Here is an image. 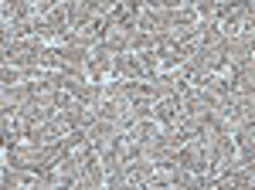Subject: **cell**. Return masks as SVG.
<instances>
[{"mask_svg": "<svg viewBox=\"0 0 255 190\" xmlns=\"http://www.w3.org/2000/svg\"><path fill=\"white\" fill-rule=\"evenodd\" d=\"M174 163L180 167V170L204 173V177H218V173H221V167H218L215 156H211V146H208V143H201V139H194V143H184V146L177 150Z\"/></svg>", "mask_w": 255, "mask_h": 190, "instance_id": "obj_1", "label": "cell"}, {"mask_svg": "<svg viewBox=\"0 0 255 190\" xmlns=\"http://www.w3.org/2000/svg\"><path fill=\"white\" fill-rule=\"evenodd\" d=\"M48 44L41 38H24L14 41V44H3V65H14V68H38L41 51Z\"/></svg>", "mask_w": 255, "mask_h": 190, "instance_id": "obj_2", "label": "cell"}, {"mask_svg": "<svg viewBox=\"0 0 255 190\" xmlns=\"http://www.w3.org/2000/svg\"><path fill=\"white\" fill-rule=\"evenodd\" d=\"M113 61H116V55L109 51V44H106V41H102V44H96V48L89 51V82L106 85L102 78L113 75Z\"/></svg>", "mask_w": 255, "mask_h": 190, "instance_id": "obj_3", "label": "cell"}, {"mask_svg": "<svg viewBox=\"0 0 255 190\" xmlns=\"http://www.w3.org/2000/svg\"><path fill=\"white\" fill-rule=\"evenodd\" d=\"M113 78L116 82H146V72H143L139 55H133V51L116 55V61H113Z\"/></svg>", "mask_w": 255, "mask_h": 190, "instance_id": "obj_4", "label": "cell"}, {"mask_svg": "<svg viewBox=\"0 0 255 190\" xmlns=\"http://www.w3.org/2000/svg\"><path fill=\"white\" fill-rule=\"evenodd\" d=\"M180 112H184L180 95H170V98L153 102V122H157V126H174L177 119H180Z\"/></svg>", "mask_w": 255, "mask_h": 190, "instance_id": "obj_5", "label": "cell"}, {"mask_svg": "<svg viewBox=\"0 0 255 190\" xmlns=\"http://www.w3.org/2000/svg\"><path fill=\"white\" fill-rule=\"evenodd\" d=\"M163 24L167 31H180V27H194L197 24V10L187 7V3H177V7H167L163 10Z\"/></svg>", "mask_w": 255, "mask_h": 190, "instance_id": "obj_6", "label": "cell"}, {"mask_svg": "<svg viewBox=\"0 0 255 190\" xmlns=\"http://www.w3.org/2000/svg\"><path fill=\"white\" fill-rule=\"evenodd\" d=\"M177 163H153L150 167V180H146V190H170L177 184Z\"/></svg>", "mask_w": 255, "mask_h": 190, "instance_id": "obj_7", "label": "cell"}, {"mask_svg": "<svg viewBox=\"0 0 255 190\" xmlns=\"http://www.w3.org/2000/svg\"><path fill=\"white\" fill-rule=\"evenodd\" d=\"M208 146H211V156H215V163L221 167V170H225V167L238 156V146H235V139H232V136H218L215 143H208Z\"/></svg>", "mask_w": 255, "mask_h": 190, "instance_id": "obj_8", "label": "cell"}, {"mask_svg": "<svg viewBox=\"0 0 255 190\" xmlns=\"http://www.w3.org/2000/svg\"><path fill=\"white\" fill-rule=\"evenodd\" d=\"M72 98L82 102V105H89V109H96L99 102H102V85H96V82H79L72 89Z\"/></svg>", "mask_w": 255, "mask_h": 190, "instance_id": "obj_9", "label": "cell"}, {"mask_svg": "<svg viewBox=\"0 0 255 190\" xmlns=\"http://www.w3.org/2000/svg\"><path fill=\"white\" fill-rule=\"evenodd\" d=\"M38 68H41V72H61V48H58V44H48V48L41 51Z\"/></svg>", "mask_w": 255, "mask_h": 190, "instance_id": "obj_10", "label": "cell"}, {"mask_svg": "<svg viewBox=\"0 0 255 190\" xmlns=\"http://www.w3.org/2000/svg\"><path fill=\"white\" fill-rule=\"evenodd\" d=\"M177 190H201L204 187V173H191V170H177Z\"/></svg>", "mask_w": 255, "mask_h": 190, "instance_id": "obj_11", "label": "cell"}, {"mask_svg": "<svg viewBox=\"0 0 255 190\" xmlns=\"http://www.w3.org/2000/svg\"><path fill=\"white\" fill-rule=\"evenodd\" d=\"M72 190H102V184H96V180H79Z\"/></svg>", "mask_w": 255, "mask_h": 190, "instance_id": "obj_12", "label": "cell"}, {"mask_svg": "<svg viewBox=\"0 0 255 190\" xmlns=\"http://www.w3.org/2000/svg\"><path fill=\"white\" fill-rule=\"evenodd\" d=\"M170 190H177V187H170Z\"/></svg>", "mask_w": 255, "mask_h": 190, "instance_id": "obj_13", "label": "cell"}]
</instances>
